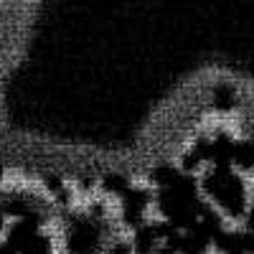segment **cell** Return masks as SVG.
I'll return each mask as SVG.
<instances>
[{"label":"cell","instance_id":"obj_1","mask_svg":"<svg viewBox=\"0 0 254 254\" xmlns=\"http://www.w3.org/2000/svg\"><path fill=\"white\" fill-rule=\"evenodd\" d=\"M51 252H54V244L41 229L33 231V234L28 237V242L18 249V254H51Z\"/></svg>","mask_w":254,"mask_h":254},{"label":"cell","instance_id":"obj_2","mask_svg":"<svg viewBox=\"0 0 254 254\" xmlns=\"http://www.w3.org/2000/svg\"><path fill=\"white\" fill-rule=\"evenodd\" d=\"M5 219H8V216L3 214V211H0V234H3V231H5Z\"/></svg>","mask_w":254,"mask_h":254},{"label":"cell","instance_id":"obj_3","mask_svg":"<svg viewBox=\"0 0 254 254\" xmlns=\"http://www.w3.org/2000/svg\"><path fill=\"white\" fill-rule=\"evenodd\" d=\"M3 181H5V165L0 163V183H3Z\"/></svg>","mask_w":254,"mask_h":254}]
</instances>
